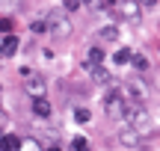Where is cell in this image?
Here are the masks:
<instances>
[{"instance_id": "cell-2", "label": "cell", "mask_w": 160, "mask_h": 151, "mask_svg": "<svg viewBox=\"0 0 160 151\" xmlns=\"http://www.w3.org/2000/svg\"><path fill=\"white\" fill-rule=\"evenodd\" d=\"M125 122L131 124L137 134H142V136H145V134H151V113L145 110L142 104H131V107H128Z\"/></svg>"}, {"instance_id": "cell-14", "label": "cell", "mask_w": 160, "mask_h": 151, "mask_svg": "<svg viewBox=\"0 0 160 151\" xmlns=\"http://www.w3.org/2000/svg\"><path fill=\"white\" fill-rule=\"evenodd\" d=\"M92 77H95V83H113V77H110V71L104 68V65H98V68H92Z\"/></svg>"}, {"instance_id": "cell-6", "label": "cell", "mask_w": 160, "mask_h": 151, "mask_svg": "<svg viewBox=\"0 0 160 151\" xmlns=\"http://www.w3.org/2000/svg\"><path fill=\"white\" fill-rule=\"evenodd\" d=\"M119 145H125V148H142V142H145V136L142 134H137V130L131 128V124H125V128L119 130Z\"/></svg>"}, {"instance_id": "cell-16", "label": "cell", "mask_w": 160, "mask_h": 151, "mask_svg": "<svg viewBox=\"0 0 160 151\" xmlns=\"http://www.w3.org/2000/svg\"><path fill=\"white\" fill-rule=\"evenodd\" d=\"M131 62H133V68H137V71H148V56H142V53H133Z\"/></svg>"}, {"instance_id": "cell-19", "label": "cell", "mask_w": 160, "mask_h": 151, "mask_svg": "<svg viewBox=\"0 0 160 151\" xmlns=\"http://www.w3.org/2000/svg\"><path fill=\"white\" fill-rule=\"evenodd\" d=\"M12 18H0V33H6V36H12Z\"/></svg>"}, {"instance_id": "cell-25", "label": "cell", "mask_w": 160, "mask_h": 151, "mask_svg": "<svg viewBox=\"0 0 160 151\" xmlns=\"http://www.w3.org/2000/svg\"><path fill=\"white\" fill-rule=\"evenodd\" d=\"M0 56H3V51H0Z\"/></svg>"}, {"instance_id": "cell-21", "label": "cell", "mask_w": 160, "mask_h": 151, "mask_svg": "<svg viewBox=\"0 0 160 151\" xmlns=\"http://www.w3.org/2000/svg\"><path fill=\"white\" fill-rule=\"evenodd\" d=\"M62 6H65V12H77L80 9V0H62Z\"/></svg>"}, {"instance_id": "cell-22", "label": "cell", "mask_w": 160, "mask_h": 151, "mask_svg": "<svg viewBox=\"0 0 160 151\" xmlns=\"http://www.w3.org/2000/svg\"><path fill=\"white\" fill-rule=\"evenodd\" d=\"M139 6H145V9H148V6H157V0H139Z\"/></svg>"}, {"instance_id": "cell-24", "label": "cell", "mask_w": 160, "mask_h": 151, "mask_svg": "<svg viewBox=\"0 0 160 151\" xmlns=\"http://www.w3.org/2000/svg\"><path fill=\"white\" fill-rule=\"evenodd\" d=\"M80 3H89V0H80Z\"/></svg>"}, {"instance_id": "cell-10", "label": "cell", "mask_w": 160, "mask_h": 151, "mask_svg": "<svg viewBox=\"0 0 160 151\" xmlns=\"http://www.w3.org/2000/svg\"><path fill=\"white\" fill-rule=\"evenodd\" d=\"M98 39H101V41H116V39H119V27H116V24L101 27V30H98Z\"/></svg>"}, {"instance_id": "cell-9", "label": "cell", "mask_w": 160, "mask_h": 151, "mask_svg": "<svg viewBox=\"0 0 160 151\" xmlns=\"http://www.w3.org/2000/svg\"><path fill=\"white\" fill-rule=\"evenodd\" d=\"M0 151H21V136L3 134V136H0Z\"/></svg>"}, {"instance_id": "cell-23", "label": "cell", "mask_w": 160, "mask_h": 151, "mask_svg": "<svg viewBox=\"0 0 160 151\" xmlns=\"http://www.w3.org/2000/svg\"><path fill=\"white\" fill-rule=\"evenodd\" d=\"M48 151H62V148H59V145H51V148H48Z\"/></svg>"}, {"instance_id": "cell-20", "label": "cell", "mask_w": 160, "mask_h": 151, "mask_svg": "<svg viewBox=\"0 0 160 151\" xmlns=\"http://www.w3.org/2000/svg\"><path fill=\"white\" fill-rule=\"evenodd\" d=\"M30 30H33V33H48V21H33Z\"/></svg>"}, {"instance_id": "cell-7", "label": "cell", "mask_w": 160, "mask_h": 151, "mask_svg": "<svg viewBox=\"0 0 160 151\" xmlns=\"http://www.w3.org/2000/svg\"><path fill=\"white\" fill-rule=\"evenodd\" d=\"M45 89L48 86H45V77H42V74H30L27 80H24V92H27L33 101L36 98H45Z\"/></svg>"}, {"instance_id": "cell-5", "label": "cell", "mask_w": 160, "mask_h": 151, "mask_svg": "<svg viewBox=\"0 0 160 151\" xmlns=\"http://www.w3.org/2000/svg\"><path fill=\"white\" fill-rule=\"evenodd\" d=\"M113 12L122 18V21H139V15H142V6H139L137 0H122V3L113 6Z\"/></svg>"}, {"instance_id": "cell-8", "label": "cell", "mask_w": 160, "mask_h": 151, "mask_svg": "<svg viewBox=\"0 0 160 151\" xmlns=\"http://www.w3.org/2000/svg\"><path fill=\"white\" fill-rule=\"evenodd\" d=\"M86 71H92V68H98V65H104V47H89V51H86Z\"/></svg>"}, {"instance_id": "cell-17", "label": "cell", "mask_w": 160, "mask_h": 151, "mask_svg": "<svg viewBox=\"0 0 160 151\" xmlns=\"http://www.w3.org/2000/svg\"><path fill=\"white\" fill-rule=\"evenodd\" d=\"M89 119H92V113L86 110V107H77V110H74V122H77V124H86Z\"/></svg>"}, {"instance_id": "cell-18", "label": "cell", "mask_w": 160, "mask_h": 151, "mask_svg": "<svg viewBox=\"0 0 160 151\" xmlns=\"http://www.w3.org/2000/svg\"><path fill=\"white\" fill-rule=\"evenodd\" d=\"M71 151H89V139L86 136H74L71 139Z\"/></svg>"}, {"instance_id": "cell-12", "label": "cell", "mask_w": 160, "mask_h": 151, "mask_svg": "<svg viewBox=\"0 0 160 151\" xmlns=\"http://www.w3.org/2000/svg\"><path fill=\"white\" fill-rule=\"evenodd\" d=\"M131 59H133V51H128V47H119V51L113 53V62L116 65H128Z\"/></svg>"}, {"instance_id": "cell-15", "label": "cell", "mask_w": 160, "mask_h": 151, "mask_svg": "<svg viewBox=\"0 0 160 151\" xmlns=\"http://www.w3.org/2000/svg\"><path fill=\"white\" fill-rule=\"evenodd\" d=\"M86 6H92V9H98V12H101V9H110V12H113L116 0H89Z\"/></svg>"}, {"instance_id": "cell-11", "label": "cell", "mask_w": 160, "mask_h": 151, "mask_svg": "<svg viewBox=\"0 0 160 151\" xmlns=\"http://www.w3.org/2000/svg\"><path fill=\"white\" fill-rule=\"evenodd\" d=\"M33 113L39 119H48V116H51V104H48V98H36L33 101Z\"/></svg>"}, {"instance_id": "cell-3", "label": "cell", "mask_w": 160, "mask_h": 151, "mask_svg": "<svg viewBox=\"0 0 160 151\" xmlns=\"http://www.w3.org/2000/svg\"><path fill=\"white\" fill-rule=\"evenodd\" d=\"M128 98L125 95H122V89H110L107 95H104V113H107L110 119H116V122H119V119H125V113H128Z\"/></svg>"}, {"instance_id": "cell-1", "label": "cell", "mask_w": 160, "mask_h": 151, "mask_svg": "<svg viewBox=\"0 0 160 151\" xmlns=\"http://www.w3.org/2000/svg\"><path fill=\"white\" fill-rule=\"evenodd\" d=\"M119 89L128 98V104H142L145 107V101H148V83H145L142 77H128Z\"/></svg>"}, {"instance_id": "cell-4", "label": "cell", "mask_w": 160, "mask_h": 151, "mask_svg": "<svg viewBox=\"0 0 160 151\" xmlns=\"http://www.w3.org/2000/svg\"><path fill=\"white\" fill-rule=\"evenodd\" d=\"M48 33H51L53 39H68L71 36V21L62 12H51V18H48Z\"/></svg>"}, {"instance_id": "cell-26", "label": "cell", "mask_w": 160, "mask_h": 151, "mask_svg": "<svg viewBox=\"0 0 160 151\" xmlns=\"http://www.w3.org/2000/svg\"><path fill=\"white\" fill-rule=\"evenodd\" d=\"M0 89H3V86H0Z\"/></svg>"}, {"instance_id": "cell-13", "label": "cell", "mask_w": 160, "mask_h": 151, "mask_svg": "<svg viewBox=\"0 0 160 151\" xmlns=\"http://www.w3.org/2000/svg\"><path fill=\"white\" fill-rule=\"evenodd\" d=\"M0 51H3V56H12V53L18 51V39H15V36H6L3 45H0Z\"/></svg>"}]
</instances>
